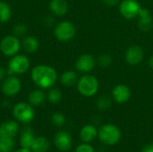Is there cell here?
Masks as SVG:
<instances>
[{
	"label": "cell",
	"mask_w": 153,
	"mask_h": 152,
	"mask_svg": "<svg viewBox=\"0 0 153 152\" xmlns=\"http://www.w3.org/2000/svg\"><path fill=\"white\" fill-rule=\"evenodd\" d=\"M76 34L75 25L69 21H62L54 28V35L56 39L61 42L72 40Z\"/></svg>",
	"instance_id": "277c9868"
},
{
	"label": "cell",
	"mask_w": 153,
	"mask_h": 152,
	"mask_svg": "<svg viewBox=\"0 0 153 152\" xmlns=\"http://www.w3.org/2000/svg\"><path fill=\"white\" fill-rule=\"evenodd\" d=\"M21 46L22 44L18 37L14 35H8L1 40L0 50L6 56H13L18 54Z\"/></svg>",
	"instance_id": "52a82bcc"
},
{
	"label": "cell",
	"mask_w": 153,
	"mask_h": 152,
	"mask_svg": "<svg viewBox=\"0 0 153 152\" xmlns=\"http://www.w3.org/2000/svg\"><path fill=\"white\" fill-rule=\"evenodd\" d=\"M144 57L143 49L138 45H132L130 46L125 53V59L127 64L131 65H139Z\"/></svg>",
	"instance_id": "8fae6325"
},
{
	"label": "cell",
	"mask_w": 153,
	"mask_h": 152,
	"mask_svg": "<svg viewBox=\"0 0 153 152\" xmlns=\"http://www.w3.org/2000/svg\"><path fill=\"white\" fill-rule=\"evenodd\" d=\"M13 152H33L30 149H27V148H20V149H18V150H16V151H14Z\"/></svg>",
	"instance_id": "d6a6232c"
},
{
	"label": "cell",
	"mask_w": 153,
	"mask_h": 152,
	"mask_svg": "<svg viewBox=\"0 0 153 152\" xmlns=\"http://www.w3.org/2000/svg\"><path fill=\"white\" fill-rule=\"evenodd\" d=\"M19 132V125L15 121H6L0 125V137L14 138Z\"/></svg>",
	"instance_id": "9a60e30c"
},
{
	"label": "cell",
	"mask_w": 153,
	"mask_h": 152,
	"mask_svg": "<svg viewBox=\"0 0 153 152\" xmlns=\"http://www.w3.org/2000/svg\"><path fill=\"white\" fill-rule=\"evenodd\" d=\"M77 81H78L77 74L73 70H66L60 76V82L65 87L74 86L75 83H77Z\"/></svg>",
	"instance_id": "44dd1931"
},
{
	"label": "cell",
	"mask_w": 153,
	"mask_h": 152,
	"mask_svg": "<svg viewBox=\"0 0 153 152\" xmlns=\"http://www.w3.org/2000/svg\"><path fill=\"white\" fill-rule=\"evenodd\" d=\"M27 31V27L23 23H17L13 26V33L16 37H21L23 36Z\"/></svg>",
	"instance_id": "f1b7e54d"
},
{
	"label": "cell",
	"mask_w": 153,
	"mask_h": 152,
	"mask_svg": "<svg viewBox=\"0 0 153 152\" xmlns=\"http://www.w3.org/2000/svg\"><path fill=\"white\" fill-rule=\"evenodd\" d=\"M141 152H153V143H150L144 146Z\"/></svg>",
	"instance_id": "1f68e13d"
},
{
	"label": "cell",
	"mask_w": 153,
	"mask_h": 152,
	"mask_svg": "<svg viewBox=\"0 0 153 152\" xmlns=\"http://www.w3.org/2000/svg\"><path fill=\"white\" fill-rule=\"evenodd\" d=\"M47 99L50 103L57 104L62 99V92L59 89L53 88L48 91V93L47 95Z\"/></svg>",
	"instance_id": "484cf974"
},
{
	"label": "cell",
	"mask_w": 153,
	"mask_h": 152,
	"mask_svg": "<svg viewBox=\"0 0 153 152\" xmlns=\"http://www.w3.org/2000/svg\"><path fill=\"white\" fill-rule=\"evenodd\" d=\"M113 63V59L112 56L108 54H102L100 55L98 58H97V64L100 66V67H109Z\"/></svg>",
	"instance_id": "4316f807"
},
{
	"label": "cell",
	"mask_w": 153,
	"mask_h": 152,
	"mask_svg": "<svg viewBox=\"0 0 153 152\" xmlns=\"http://www.w3.org/2000/svg\"><path fill=\"white\" fill-rule=\"evenodd\" d=\"M15 142L13 138L0 137V152H13Z\"/></svg>",
	"instance_id": "cb8c5ba5"
},
{
	"label": "cell",
	"mask_w": 153,
	"mask_h": 152,
	"mask_svg": "<svg viewBox=\"0 0 153 152\" xmlns=\"http://www.w3.org/2000/svg\"><path fill=\"white\" fill-rule=\"evenodd\" d=\"M35 135H34V132L32 131V129L26 127L22 130L21 137H20V145L22 148H27V149H30L34 140H35Z\"/></svg>",
	"instance_id": "ac0fdd59"
},
{
	"label": "cell",
	"mask_w": 153,
	"mask_h": 152,
	"mask_svg": "<svg viewBox=\"0 0 153 152\" xmlns=\"http://www.w3.org/2000/svg\"><path fill=\"white\" fill-rule=\"evenodd\" d=\"M51 121L54 125L62 126L65 123V116L61 113H55L51 117Z\"/></svg>",
	"instance_id": "83f0119b"
},
{
	"label": "cell",
	"mask_w": 153,
	"mask_h": 152,
	"mask_svg": "<svg viewBox=\"0 0 153 152\" xmlns=\"http://www.w3.org/2000/svg\"><path fill=\"white\" fill-rule=\"evenodd\" d=\"M74 152H95V150L90 143L82 142L76 147Z\"/></svg>",
	"instance_id": "f546056e"
},
{
	"label": "cell",
	"mask_w": 153,
	"mask_h": 152,
	"mask_svg": "<svg viewBox=\"0 0 153 152\" xmlns=\"http://www.w3.org/2000/svg\"><path fill=\"white\" fill-rule=\"evenodd\" d=\"M149 66H150V68H152L153 70V55L150 57V59H149Z\"/></svg>",
	"instance_id": "e575fe53"
},
{
	"label": "cell",
	"mask_w": 153,
	"mask_h": 152,
	"mask_svg": "<svg viewBox=\"0 0 153 152\" xmlns=\"http://www.w3.org/2000/svg\"><path fill=\"white\" fill-rule=\"evenodd\" d=\"M112 105V99L107 95L100 96L97 100V108L100 111H107Z\"/></svg>",
	"instance_id": "d4e9b609"
},
{
	"label": "cell",
	"mask_w": 153,
	"mask_h": 152,
	"mask_svg": "<svg viewBox=\"0 0 153 152\" xmlns=\"http://www.w3.org/2000/svg\"><path fill=\"white\" fill-rule=\"evenodd\" d=\"M1 89L5 96L13 97L20 92L22 89V82L18 77L14 75H9L6 79L4 80Z\"/></svg>",
	"instance_id": "9c48e42d"
},
{
	"label": "cell",
	"mask_w": 153,
	"mask_h": 152,
	"mask_svg": "<svg viewBox=\"0 0 153 152\" xmlns=\"http://www.w3.org/2000/svg\"><path fill=\"white\" fill-rule=\"evenodd\" d=\"M5 70L4 69V68H2V67H0V80L1 79H3L4 77V75H5Z\"/></svg>",
	"instance_id": "836d02e7"
},
{
	"label": "cell",
	"mask_w": 153,
	"mask_h": 152,
	"mask_svg": "<svg viewBox=\"0 0 153 152\" xmlns=\"http://www.w3.org/2000/svg\"><path fill=\"white\" fill-rule=\"evenodd\" d=\"M13 117L21 123L28 124L30 123L35 117V111L33 106L26 102L17 103L13 109Z\"/></svg>",
	"instance_id": "5b68a950"
},
{
	"label": "cell",
	"mask_w": 153,
	"mask_h": 152,
	"mask_svg": "<svg viewBox=\"0 0 153 152\" xmlns=\"http://www.w3.org/2000/svg\"><path fill=\"white\" fill-rule=\"evenodd\" d=\"M55 146L58 151L66 152L71 150L73 145V141L71 135L65 131H60L56 133L54 137Z\"/></svg>",
	"instance_id": "4fadbf2b"
},
{
	"label": "cell",
	"mask_w": 153,
	"mask_h": 152,
	"mask_svg": "<svg viewBox=\"0 0 153 152\" xmlns=\"http://www.w3.org/2000/svg\"><path fill=\"white\" fill-rule=\"evenodd\" d=\"M97 64V60L91 54L81 55L75 62V69L81 73H88L91 72Z\"/></svg>",
	"instance_id": "30bf717a"
},
{
	"label": "cell",
	"mask_w": 153,
	"mask_h": 152,
	"mask_svg": "<svg viewBox=\"0 0 153 152\" xmlns=\"http://www.w3.org/2000/svg\"><path fill=\"white\" fill-rule=\"evenodd\" d=\"M12 15L11 6L4 1H0V23L6 22L10 20Z\"/></svg>",
	"instance_id": "603a6c76"
},
{
	"label": "cell",
	"mask_w": 153,
	"mask_h": 152,
	"mask_svg": "<svg viewBox=\"0 0 153 152\" xmlns=\"http://www.w3.org/2000/svg\"><path fill=\"white\" fill-rule=\"evenodd\" d=\"M122 0H102V3L107 6H116L120 4Z\"/></svg>",
	"instance_id": "4dcf8cb0"
},
{
	"label": "cell",
	"mask_w": 153,
	"mask_h": 152,
	"mask_svg": "<svg viewBox=\"0 0 153 152\" xmlns=\"http://www.w3.org/2000/svg\"><path fill=\"white\" fill-rule=\"evenodd\" d=\"M29 103L33 107H39L44 103L46 96L44 92L40 90H32L29 95Z\"/></svg>",
	"instance_id": "7402d4cb"
},
{
	"label": "cell",
	"mask_w": 153,
	"mask_h": 152,
	"mask_svg": "<svg viewBox=\"0 0 153 152\" xmlns=\"http://www.w3.org/2000/svg\"><path fill=\"white\" fill-rule=\"evenodd\" d=\"M141 9L142 6L137 0H122L119 4V13L127 20L138 17Z\"/></svg>",
	"instance_id": "ba28073f"
},
{
	"label": "cell",
	"mask_w": 153,
	"mask_h": 152,
	"mask_svg": "<svg viewBox=\"0 0 153 152\" xmlns=\"http://www.w3.org/2000/svg\"><path fill=\"white\" fill-rule=\"evenodd\" d=\"M32 82L40 89H48L53 87L57 81L56 71L47 65H36L31 71Z\"/></svg>",
	"instance_id": "6da1fadb"
},
{
	"label": "cell",
	"mask_w": 153,
	"mask_h": 152,
	"mask_svg": "<svg viewBox=\"0 0 153 152\" xmlns=\"http://www.w3.org/2000/svg\"><path fill=\"white\" fill-rule=\"evenodd\" d=\"M22 47L27 53H34L38 50L39 47V40L32 36H28L23 38L22 41Z\"/></svg>",
	"instance_id": "ffe728a7"
},
{
	"label": "cell",
	"mask_w": 153,
	"mask_h": 152,
	"mask_svg": "<svg viewBox=\"0 0 153 152\" xmlns=\"http://www.w3.org/2000/svg\"><path fill=\"white\" fill-rule=\"evenodd\" d=\"M49 10L54 15L62 17L68 12V3L66 0H50Z\"/></svg>",
	"instance_id": "2e32d148"
},
{
	"label": "cell",
	"mask_w": 153,
	"mask_h": 152,
	"mask_svg": "<svg viewBox=\"0 0 153 152\" xmlns=\"http://www.w3.org/2000/svg\"><path fill=\"white\" fill-rule=\"evenodd\" d=\"M78 92L86 98H91L96 95L100 89V82L97 77L92 74L84 73L77 81Z\"/></svg>",
	"instance_id": "7a4b0ae2"
},
{
	"label": "cell",
	"mask_w": 153,
	"mask_h": 152,
	"mask_svg": "<svg viewBox=\"0 0 153 152\" xmlns=\"http://www.w3.org/2000/svg\"><path fill=\"white\" fill-rule=\"evenodd\" d=\"M131 90L126 84L116 85L111 92L112 99L117 104H124L127 102L131 98Z\"/></svg>",
	"instance_id": "7c38bea8"
},
{
	"label": "cell",
	"mask_w": 153,
	"mask_h": 152,
	"mask_svg": "<svg viewBox=\"0 0 153 152\" xmlns=\"http://www.w3.org/2000/svg\"><path fill=\"white\" fill-rule=\"evenodd\" d=\"M138 27L143 31H149L153 26V19L150 11L147 8H143L140 10L138 15Z\"/></svg>",
	"instance_id": "5bb4252c"
},
{
	"label": "cell",
	"mask_w": 153,
	"mask_h": 152,
	"mask_svg": "<svg viewBox=\"0 0 153 152\" xmlns=\"http://www.w3.org/2000/svg\"><path fill=\"white\" fill-rule=\"evenodd\" d=\"M30 67V60L25 55H15L8 63L9 75H20L25 73Z\"/></svg>",
	"instance_id": "8992f818"
},
{
	"label": "cell",
	"mask_w": 153,
	"mask_h": 152,
	"mask_svg": "<svg viewBox=\"0 0 153 152\" xmlns=\"http://www.w3.org/2000/svg\"><path fill=\"white\" fill-rule=\"evenodd\" d=\"M98 137V130L92 125H84L80 130V139L82 142L91 143Z\"/></svg>",
	"instance_id": "e0dca14e"
},
{
	"label": "cell",
	"mask_w": 153,
	"mask_h": 152,
	"mask_svg": "<svg viewBox=\"0 0 153 152\" xmlns=\"http://www.w3.org/2000/svg\"><path fill=\"white\" fill-rule=\"evenodd\" d=\"M49 147H50L49 141L46 137L39 136L35 138L30 147V150L33 152H47L48 151Z\"/></svg>",
	"instance_id": "d6986e66"
},
{
	"label": "cell",
	"mask_w": 153,
	"mask_h": 152,
	"mask_svg": "<svg viewBox=\"0 0 153 152\" xmlns=\"http://www.w3.org/2000/svg\"><path fill=\"white\" fill-rule=\"evenodd\" d=\"M98 137L103 144L113 146L120 141L121 131L113 124H106L98 130Z\"/></svg>",
	"instance_id": "3957f363"
}]
</instances>
